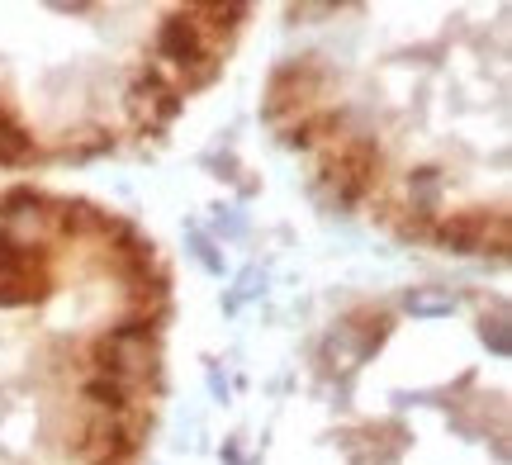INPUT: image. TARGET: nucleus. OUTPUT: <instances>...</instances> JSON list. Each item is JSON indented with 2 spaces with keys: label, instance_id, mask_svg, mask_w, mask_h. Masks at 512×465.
<instances>
[{
  "label": "nucleus",
  "instance_id": "obj_1",
  "mask_svg": "<svg viewBox=\"0 0 512 465\" xmlns=\"http://www.w3.org/2000/svg\"><path fill=\"white\" fill-rule=\"evenodd\" d=\"M503 219V209L494 214V224ZM489 214L484 209H456L432 224V242L446 247V252H489Z\"/></svg>",
  "mask_w": 512,
  "mask_h": 465
},
{
  "label": "nucleus",
  "instance_id": "obj_2",
  "mask_svg": "<svg viewBox=\"0 0 512 465\" xmlns=\"http://www.w3.org/2000/svg\"><path fill=\"white\" fill-rule=\"evenodd\" d=\"M81 404H86V413L124 418V413L138 409V390L114 380V375H81Z\"/></svg>",
  "mask_w": 512,
  "mask_h": 465
},
{
  "label": "nucleus",
  "instance_id": "obj_3",
  "mask_svg": "<svg viewBox=\"0 0 512 465\" xmlns=\"http://www.w3.org/2000/svg\"><path fill=\"white\" fill-rule=\"evenodd\" d=\"M34 157H38V143L24 124L0 129V167H24V162H34Z\"/></svg>",
  "mask_w": 512,
  "mask_h": 465
},
{
  "label": "nucleus",
  "instance_id": "obj_4",
  "mask_svg": "<svg viewBox=\"0 0 512 465\" xmlns=\"http://www.w3.org/2000/svg\"><path fill=\"white\" fill-rule=\"evenodd\" d=\"M408 309H413V314H451V295H422V290H413V295H408Z\"/></svg>",
  "mask_w": 512,
  "mask_h": 465
},
{
  "label": "nucleus",
  "instance_id": "obj_5",
  "mask_svg": "<svg viewBox=\"0 0 512 465\" xmlns=\"http://www.w3.org/2000/svg\"><path fill=\"white\" fill-rule=\"evenodd\" d=\"M479 333H484V342H489V347H494L498 356L508 352V318H503V314L484 318V328H479Z\"/></svg>",
  "mask_w": 512,
  "mask_h": 465
}]
</instances>
